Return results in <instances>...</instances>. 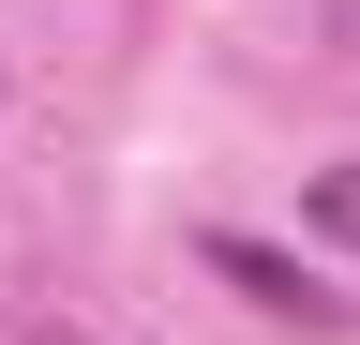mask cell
Listing matches in <instances>:
<instances>
[{
  "instance_id": "obj_1",
  "label": "cell",
  "mask_w": 360,
  "mask_h": 345,
  "mask_svg": "<svg viewBox=\"0 0 360 345\" xmlns=\"http://www.w3.org/2000/svg\"><path fill=\"white\" fill-rule=\"evenodd\" d=\"M210 271L255 300V315H300V330H345V300L330 285H300V255H270V240H240V226H210Z\"/></svg>"
},
{
  "instance_id": "obj_2",
  "label": "cell",
  "mask_w": 360,
  "mask_h": 345,
  "mask_svg": "<svg viewBox=\"0 0 360 345\" xmlns=\"http://www.w3.org/2000/svg\"><path fill=\"white\" fill-rule=\"evenodd\" d=\"M300 226L360 255V165H315V181H300Z\"/></svg>"
},
{
  "instance_id": "obj_3",
  "label": "cell",
  "mask_w": 360,
  "mask_h": 345,
  "mask_svg": "<svg viewBox=\"0 0 360 345\" xmlns=\"http://www.w3.org/2000/svg\"><path fill=\"white\" fill-rule=\"evenodd\" d=\"M0 345H105V330L60 315V300H30V285H0Z\"/></svg>"
}]
</instances>
